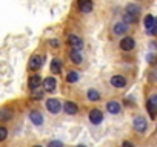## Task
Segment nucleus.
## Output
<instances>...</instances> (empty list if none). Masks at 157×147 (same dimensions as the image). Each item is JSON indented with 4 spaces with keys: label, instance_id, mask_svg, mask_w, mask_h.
Masks as SVG:
<instances>
[{
    "label": "nucleus",
    "instance_id": "nucleus-32",
    "mask_svg": "<svg viewBox=\"0 0 157 147\" xmlns=\"http://www.w3.org/2000/svg\"><path fill=\"white\" fill-rule=\"evenodd\" d=\"M34 147H42V145H34Z\"/></svg>",
    "mask_w": 157,
    "mask_h": 147
},
{
    "label": "nucleus",
    "instance_id": "nucleus-31",
    "mask_svg": "<svg viewBox=\"0 0 157 147\" xmlns=\"http://www.w3.org/2000/svg\"><path fill=\"white\" fill-rule=\"evenodd\" d=\"M77 147H86V145H83V144H80V145H77Z\"/></svg>",
    "mask_w": 157,
    "mask_h": 147
},
{
    "label": "nucleus",
    "instance_id": "nucleus-17",
    "mask_svg": "<svg viewBox=\"0 0 157 147\" xmlns=\"http://www.w3.org/2000/svg\"><path fill=\"white\" fill-rule=\"evenodd\" d=\"M106 110L109 113H113V115H117L120 112V104L117 101H108L106 103Z\"/></svg>",
    "mask_w": 157,
    "mask_h": 147
},
{
    "label": "nucleus",
    "instance_id": "nucleus-10",
    "mask_svg": "<svg viewBox=\"0 0 157 147\" xmlns=\"http://www.w3.org/2000/svg\"><path fill=\"white\" fill-rule=\"evenodd\" d=\"M42 64H43V58H42L40 55H33V57H31V60H29L28 67H29L31 70H37V69H40V67H42Z\"/></svg>",
    "mask_w": 157,
    "mask_h": 147
},
{
    "label": "nucleus",
    "instance_id": "nucleus-11",
    "mask_svg": "<svg viewBox=\"0 0 157 147\" xmlns=\"http://www.w3.org/2000/svg\"><path fill=\"white\" fill-rule=\"evenodd\" d=\"M56 86H57V81H56L54 77H46L43 80V89L46 92H54L56 91Z\"/></svg>",
    "mask_w": 157,
    "mask_h": 147
},
{
    "label": "nucleus",
    "instance_id": "nucleus-7",
    "mask_svg": "<svg viewBox=\"0 0 157 147\" xmlns=\"http://www.w3.org/2000/svg\"><path fill=\"white\" fill-rule=\"evenodd\" d=\"M146 109L149 110V115L154 118L155 117V110H157V94L151 95L146 101Z\"/></svg>",
    "mask_w": 157,
    "mask_h": 147
},
{
    "label": "nucleus",
    "instance_id": "nucleus-24",
    "mask_svg": "<svg viewBox=\"0 0 157 147\" xmlns=\"http://www.w3.org/2000/svg\"><path fill=\"white\" fill-rule=\"evenodd\" d=\"M148 77H149L151 81H157V69H151L148 72Z\"/></svg>",
    "mask_w": 157,
    "mask_h": 147
},
{
    "label": "nucleus",
    "instance_id": "nucleus-26",
    "mask_svg": "<svg viewBox=\"0 0 157 147\" xmlns=\"http://www.w3.org/2000/svg\"><path fill=\"white\" fill-rule=\"evenodd\" d=\"M8 136V130L5 127H0V141H5Z\"/></svg>",
    "mask_w": 157,
    "mask_h": 147
},
{
    "label": "nucleus",
    "instance_id": "nucleus-4",
    "mask_svg": "<svg viewBox=\"0 0 157 147\" xmlns=\"http://www.w3.org/2000/svg\"><path fill=\"white\" fill-rule=\"evenodd\" d=\"M68 43H69V46L72 49H78V51H80L83 48V40L78 35H75V34H69L68 35Z\"/></svg>",
    "mask_w": 157,
    "mask_h": 147
},
{
    "label": "nucleus",
    "instance_id": "nucleus-9",
    "mask_svg": "<svg viewBox=\"0 0 157 147\" xmlns=\"http://www.w3.org/2000/svg\"><path fill=\"white\" fill-rule=\"evenodd\" d=\"M90 121H91L93 124H100V123L103 121V113H102V110H99V109H91V112H90Z\"/></svg>",
    "mask_w": 157,
    "mask_h": 147
},
{
    "label": "nucleus",
    "instance_id": "nucleus-16",
    "mask_svg": "<svg viewBox=\"0 0 157 147\" xmlns=\"http://www.w3.org/2000/svg\"><path fill=\"white\" fill-rule=\"evenodd\" d=\"M29 118H31V121H33L36 126H40V124L43 123V117H42V113H40L39 110H31V112H29Z\"/></svg>",
    "mask_w": 157,
    "mask_h": 147
},
{
    "label": "nucleus",
    "instance_id": "nucleus-5",
    "mask_svg": "<svg viewBox=\"0 0 157 147\" xmlns=\"http://www.w3.org/2000/svg\"><path fill=\"white\" fill-rule=\"evenodd\" d=\"M77 8L83 14L91 13L93 11V0H77Z\"/></svg>",
    "mask_w": 157,
    "mask_h": 147
},
{
    "label": "nucleus",
    "instance_id": "nucleus-20",
    "mask_svg": "<svg viewBox=\"0 0 157 147\" xmlns=\"http://www.w3.org/2000/svg\"><path fill=\"white\" fill-rule=\"evenodd\" d=\"M13 118V112L10 109H2L0 110V121H8Z\"/></svg>",
    "mask_w": 157,
    "mask_h": 147
},
{
    "label": "nucleus",
    "instance_id": "nucleus-8",
    "mask_svg": "<svg viewBox=\"0 0 157 147\" xmlns=\"http://www.w3.org/2000/svg\"><path fill=\"white\" fill-rule=\"evenodd\" d=\"M128 29H129V25L126 22H117L114 25V28H113V31H114L116 35H123V34L128 32Z\"/></svg>",
    "mask_w": 157,
    "mask_h": 147
},
{
    "label": "nucleus",
    "instance_id": "nucleus-22",
    "mask_svg": "<svg viewBox=\"0 0 157 147\" xmlns=\"http://www.w3.org/2000/svg\"><path fill=\"white\" fill-rule=\"evenodd\" d=\"M88 100L90 101H99L100 100V94L96 89H90L88 91Z\"/></svg>",
    "mask_w": 157,
    "mask_h": 147
},
{
    "label": "nucleus",
    "instance_id": "nucleus-28",
    "mask_svg": "<svg viewBox=\"0 0 157 147\" xmlns=\"http://www.w3.org/2000/svg\"><path fill=\"white\" fill-rule=\"evenodd\" d=\"M151 34H152V35H157V22H155V25H154V28H152Z\"/></svg>",
    "mask_w": 157,
    "mask_h": 147
},
{
    "label": "nucleus",
    "instance_id": "nucleus-14",
    "mask_svg": "<svg viewBox=\"0 0 157 147\" xmlns=\"http://www.w3.org/2000/svg\"><path fill=\"white\" fill-rule=\"evenodd\" d=\"M63 109H65V112H66L68 115H75V113L78 112V106H77L75 103H72V101H66V103L63 104Z\"/></svg>",
    "mask_w": 157,
    "mask_h": 147
},
{
    "label": "nucleus",
    "instance_id": "nucleus-6",
    "mask_svg": "<svg viewBox=\"0 0 157 147\" xmlns=\"http://www.w3.org/2000/svg\"><path fill=\"white\" fill-rule=\"evenodd\" d=\"M46 109L51 112V113H59L60 112V109H62V104H60V101L57 100V98H49L48 101H46Z\"/></svg>",
    "mask_w": 157,
    "mask_h": 147
},
{
    "label": "nucleus",
    "instance_id": "nucleus-29",
    "mask_svg": "<svg viewBox=\"0 0 157 147\" xmlns=\"http://www.w3.org/2000/svg\"><path fill=\"white\" fill-rule=\"evenodd\" d=\"M122 147H134V145H132V144H131L129 141H125V142L122 144Z\"/></svg>",
    "mask_w": 157,
    "mask_h": 147
},
{
    "label": "nucleus",
    "instance_id": "nucleus-1",
    "mask_svg": "<svg viewBox=\"0 0 157 147\" xmlns=\"http://www.w3.org/2000/svg\"><path fill=\"white\" fill-rule=\"evenodd\" d=\"M140 14V6L136 5V3H129L126 8H125V13H123V22H126L128 25L129 23H134L137 20Z\"/></svg>",
    "mask_w": 157,
    "mask_h": 147
},
{
    "label": "nucleus",
    "instance_id": "nucleus-23",
    "mask_svg": "<svg viewBox=\"0 0 157 147\" xmlns=\"http://www.w3.org/2000/svg\"><path fill=\"white\" fill-rule=\"evenodd\" d=\"M33 98H34V100H42V98H43V91L34 89V91H33Z\"/></svg>",
    "mask_w": 157,
    "mask_h": 147
},
{
    "label": "nucleus",
    "instance_id": "nucleus-18",
    "mask_svg": "<svg viewBox=\"0 0 157 147\" xmlns=\"http://www.w3.org/2000/svg\"><path fill=\"white\" fill-rule=\"evenodd\" d=\"M155 22H157V20H155L152 16H146L145 20H143V23H145V29H146L148 32H151L152 28H154V25H155Z\"/></svg>",
    "mask_w": 157,
    "mask_h": 147
},
{
    "label": "nucleus",
    "instance_id": "nucleus-30",
    "mask_svg": "<svg viewBox=\"0 0 157 147\" xmlns=\"http://www.w3.org/2000/svg\"><path fill=\"white\" fill-rule=\"evenodd\" d=\"M49 43H51V46H57V45H59V41H57V40H51Z\"/></svg>",
    "mask_w": 157,
    "mask_h": 147
},
{
    "label": "nucleus",
    "instance_id": "nucleus-21",
    "mask_svg": "<svg viewBox=\"0 0 157 147\" xmlns=\"http://www.w3.org/2000/svg\"><path fill=\"white\" fill-rule=\"evenodd\" d=\"M77 80H78V72H77V70L68 72V75H66V81H68V83H75Z\"/></svg>",
    "mask_w": 157,
    "mask_h": 147
},
{
    "label": "nucleus",
    "instance_id": "nucleus-25",
    "mask_svg": "<svg viewBox=\"0 0 157 147\" xmlns=\"http://www.w3.org/2000/svg\"><path fill=\"white\" fill-rule=\"evenodd\" d=\"M146 61H148L149 64H155V63H157V57H155L154 54H148V55H146Z\"/></svg>",
    "mask_w": 157,
    "mask_h": 147
},
{
    "label": "nucleus",
    "instance_id": "nucleus-3",
    "mask_svg": "<svg viewBox=\"0 0 157 147\" xmlns=\"http://www.w3.org/2000/svg\"><path fill=\"white\" fill-rule=\"evenodd\" d=\"M120 49L122 51H125V52H129V51H132L134 49V46H136V41H134V38L132 37H129V35H126V37H123L122 40H120Z\"/></svg>",
    "mask_w": 157,
    "mask_h": 147
},
{
    "label": "nucleus",
    "instance_id": "nucleus-15",
    "mask_svg": "<svg viewBox=\"0 0 157 147\" xmlns=\"http://www.w3.org/2000/svg\"><path fill=\"white\" fill-rule=\"evenodd\" d=\"M69 58H71V61L74 63V64H80L82 63V54H80V51L78 49H71L69 51Z\"/></svg>",
    "mask_w": 157,
    "mask_h": 147
},
{
    "label": "nucleus",
    "instance_id": "nucleus-2",
    "mask_svg": "<svg viewBox=\"0 0 157 147\" xmlns=\"http://www.w3.org/2000/svg\"><path fill=\"white\" fill-rule=\"evenodd\" d=\"M132 127H134V130H136V132L143 133V132L146 130V127H148L146 118H143V117H136V118L132 120Z\"/></svg>",
    "mask_w": 157,
    "mask_h": 147
},
{
    "label": "nucleus",
    "instance_id": "nucleus-19",
    "mask_svg": "<svg viewBox=\"0 0 157 147\" xmlns=\"http://www.w3.org/2000/svg\"><path fill=\"white\" fill-rule=\"evenodd\" d=\"M60 70H62V61L59 58H54L51 61V72L52 74H60Z\"/></svg>",
    "mask_w": 157,
    "mask_h": 147
},
{
    "label": "nucleus",
    "instance_id": "nucleus-12",
    "mask_svg": "<svg viewBox=\"0 0 157 147\" xmlns=\"http://www.w3.org/2000/svg\"><path fill=\"white\" fill-rule=\"evenodd\" d=\"M40 83H42V78H40L39 74H34V75H31L29 80H28V86H29L31 91L39 89V88H40Z\"/></svg>",
    "mask_w": 157,
    "mask_h": 147
},
{
    "label": "nucleus",
    "instance_id": "nucleus-27",
    "mask_svg": "<svg viewBox=\"0 0 157 147\" xmlns=\"http://www.w3.org/2000/svg\"><path fill=\"white\" fill-rule=\"evenodd\" d=\"M48 147H63V144H62L60 141H51V142L48 144Z\"/></svg>",
    "mask_w": 157,
    "mask_h": 147
},
{
    "label": "nucleus",
    "instance_id": "nucleus-13",
    "mask_svg": "<svg viewBox=\"0 0 157 147\" xmlns=\"http://www.w3.org/2000/svg\"><path fill=\"white\" fill-rule=\"evenodd\" d=\"M111 84H113L114 88H117V89H122V88L126 86V78L122 77V75H113V78H111Z\"/></svg>",
    "mask_w": 157,
    "mask_h": 147
}]
</instances>
